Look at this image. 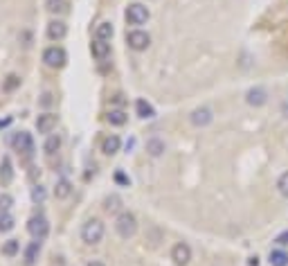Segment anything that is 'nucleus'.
I'll use <instances>...</instances> for the list:
<instances>
[{"label": "nucleus", "mask_w": 288, "mask_h": 266, "mask_svg": "<svg viewBox=\"0 0 288 266\" xmlns=\"http://www.w3.org/2000/svg\"><path fill=\"white\" fill-rule=\"evenodd\" d=\"M115 232H117L122 239H131L137 232V219L133 212H119L117 219H115Z\"/></svg>", "instance_id": "f257e3e1"}, {"label": "nucleus", "mask_w": 288, "mask_h": 266, "mask_svg": "<svg viewBox=\"0 0 288 266\" xmlns=\"http://www.w3.org/2000/svg\"><path fill=\"white\" fill-rule=\"evenodd\" d=\"M104 232H106V228H104V223L99 219H88L81 228V239L88 246H95V244H99L104 239Z\"/></svg>", "instance_id": "f03ea898"}, {"label": "nucleus", "mask_w": 288, "mask_h": 266, "mask_svg": "<svg viewBox=\"0 0 288 266\" xmlns=\"http://www.w3.org/2000/svg\"><path fill=\"white\" fill-rule=\"evenodd\" d=\"M124 16H126V23L128 25H144L149 20V9L142 2H131V5L126 7V11H124Z\"/></svg>", "instance_id": "7ed1b4c3"}, {"label": "nucleus", "mask_w": 288, "mask_h": 266, "mask_svg": "<svg viewBox=\"0 0 288 266\" xmlns=\"http://www.w3.org/2000/svg\"><path fill=\"white\" fill-rule=\"evenodd\" d=\"M126 43H128V48L135 50V52H144V50L151 45V36L142 30H133L126 34Z\"/></svg>", "instance_id": "20e7f679"}, {"label": "nucleus", "mask_w": 288, "mask_h": 266, "mask_svg": "<svg viewBox=\"0 0 288 266\" xmlns=\"http://www.w3.org/2000/svg\"><path fill=\"white\" fill-rule=\"evenodd\" d=\"M43 61L48 68H63L65 66V52L63 48H57V45H52V48H48L43 52Z\"/></svg>", "instance_id": "39448f33"}, {"label": "nucleus", "mask_w": 288, "mask_h": 266, "mask_svg": "<svg viewBox=\"0 0 288 266\" xmlns=\"http://www.w3.org/2000/svg\"><path fill=\"white\" fill-rule=\"evenodd\" d=\"M27 232H30L34 239H43V237H48V232H50V223H48V219L45 217H32L30 221H27Z\"/></svg>", "instance_id": "423d86ee"}, {"label": "nucleus", "mask_w": 288, "mask_h": 266, "mask_svg": "<svg viewBox=\"0 0 288 266\" xmlns=\"http://www.w3.org/2000/svg\"><path fill=\"white\" fill-rule=\"evenodd\" d=\"M268 90L264 88V86H252V88L245 93V102L250 104V106H254V109H259V106H264V104H268Z\"/></svg>", "instance_id": "0eeeda50"}, {"label": "nucleus", "mask_w": 288, "mask_h": 266, "mask_svg": "<svg viewBox=\"0 0 288 266\" xmlns=\"http://www.w3.org/2000/svg\"><path fill=\"white\" fill-rule=\"evenodd\" d=\"M212 120H214V111L207 109V106H200V109H194L189 115V122L194 124V127L203 129L207 127V124H212Z\"/></svg>", "instance_id": "6e6552de"}, {"label": "nucleus", "mask_w": 288, "mask_h": 266, "mask_svg": "<svg viewBox=\"0 0 288 266\" xmlns=\"http://www.w3.org/2000/svg\"><path fill=\"white\" fill-rule=\"evenodd\" d=\"M171 260H173V264H176V266H187V264H189V260H191L189 244L178 242L176 246L171 248Z\"/></svg>", "instance_id": "1a4fd4ad"}, {"label": "nucleus", "mask_w": 288, "mask_h": 266, "mask_svg": "<svg viewBox=\"0 0 288 266\" xmlns=\"http://www.w3.org/2000/svg\"><path fill=\"white\" fill-rule=\"evenodd\" d=\"M14 147L18 149V151H23L25 156H32V153H34V140H32L30 133L20 131L18 135L14 138Z\"/></svg>", "instance_id": "9d476101"}, {"label": "nucleus", "mask_w": 288, "mask_h": 266, "mask_svg": "<svg viewBox=\"0 0 288 266\" xmlns=\"http://www.w3.org/2000/svg\"><path fill=\"white\" fill-rule=\"evenodd\" d=\"M90 52H93V57H95L97 61H104L108 55H111V43H108V41L95 39L93 43H90Z\"/></svg>", "instance_id": "9b49d317"}, {"label": "nucleus", "mask_w": 288, "mask_h": 266, "mask_svg": "<svg viewBox=\"0 0 288 266\" xmlns=\"http://www.w3.org/2000/svg\"><path fill=\"white\" fill-rule=\"evenodd\" d=\"M119 147H122V140H119V135H106L102 142V151L106 153V156H115V153L119 151Z\"/></svg>", "instance_id": "f8f14e48"}, {"label": "nucleus", "mask_w": 288, "mask_h": 266, "mask_svg": "<svg viewBox=\"0 0 288 266\" xmlns=\"http://www.w3.org/2000/svg\"><path fill=\"white\" fill-rule=\"evenodd\" d=\"M165 151H167L165 140H160V138H149V140H147V153H149L151 158L165 156Z\"/></svg>", "instance_id": "ddd939ff"}, {"label": "nucleus", "mask_w": 288, "mask_h": 266, "mask_svg": "<svg viewBox=\"0 0 288 266\" xmlns=\"http://www.w3.org/2000/svg\"><path fill=\"white\" fill-rule=\"evenodd\" d=\"M54 127H57V115H52V113H43V115H39V120H36V129H39V133H50Z\"/></svg>", "instance_id": "4468645a"}, {"label": "nucleus", "mask_w": 288, "mask_h": 266, "mask_svg": "<svg viewBox=\"0 0 288 266\" xmlns=\"http://www.w3.org/2000/svg\"><path fill=\"white\" fill-rule=\"evenodd\" d=\"M65 34H68V27H65V23H61V20H52V23L48 25V36L52 41H61Z\"/></svg>", "instance_id": "2eb2a0df"}, {"label": "nucleus", "mask_w": 288, "mask_h": 266, "mask_svg": "<svg viewBox=\"0 0 288 266\" xmlns=\"http://www.w3.org/2000/svg\"><path fill=\"white\" fill-rule=\"evenodd\" d=\"M268 262H270V266H288V253L279 246L273 248L268 255Z\"/></svg>", "instance_id": "dca6fc26"}, {"label": "nucleus", "mask_w": 288, "mask_h": 266, "mask_svg": "<svg viewBox=\"0 0 288 266\" xmlns=\"http://www.w3.org/2000/svg\"><path fill=\"white\" fill-rule=\"evenodd\" d=\"M135 113H137V118H142V120H151L153 115H156V111H153V106L147 102V99H137Z\"/></svg>", "instance_id": "f3484780"}, {"label": "nucleus", "mask_w": 288, "mask_h": 266, "mask_svg": "<svg viewBox=\"0 0 288 266\" xmlns=\"http://www.w3.org/2000/svg\"><path fill=\"white\" fill-rule=\"evenodd\" d=\"M39 253H41V242H32L30 246L25 248V266H34V262L39 260Z\"/></svg>", "instance_id": "a211bd4d"}, {"label": "nucleus", "mask_w": 288, "mask_h": 266, "mask_svg": "<svg viewBox=\"0 0 288 266\" xmlns=\"http://www.w3.org/2000/svg\"><path fill=\"white\" fill-rule=\"evenodd\" d=\"M11 178H14V169H11V160L9 158H2V163H0V183L2 185H9Z\"/></svg>", "instance_id": "6ab92c4d"}, {"label": "nucleus", "mask_w": 288, "mask_h": 266, "mask_svg": "<svg viewBox=\"0 0 288 266\" xmlns=\"http://www.w3.org/2000/svg\"><path fill=\"white\" fill-rule=\"evenodd\" d=\"M106 120L113 124V127H124V124H126V120H128V115L124 113L122 109H113L111 113L106 115Z\"/></svg>", "instance_id": "aec40b11"}, {"label": "nucleus", "mask_w": 288, "mask_h": 266, "mask_svg": "<svg viewBox=\"0 0 288 266\" xmlns=\"http://www.w3.org/2000/svg\"><path fill=\"white\" fill-rule=\"evenodd\" d=\"M95 36H97L99 41H111L113 39V25L111 23H99L97 25V30H95Z\"/></svg>", "instance_id": "412c9836"}, {"label": "nucleus", "mask_w": 288, "mask_h": 266, "mask_svg": "<svg viewBox=\"0 0 288 266\" xmlns=\"http://www.w3.org/2000/svg\"><path fill=\"white\" fill-rule=\"evenodd\" d=\"M70 192H72V185H70L65 178L57 183V188H54V197H57V199H68Z\"/></svg>", "instance_id": "4be33fe9"}, {"label": "nucleus", "mask_w": 288, "mask_h": 266, "mask_svg": "<svg viewBox=\"0 0 288 266\" xmlns=\"http://www.w3.org/2000/svg\"><path fill=\"white\" fill-rule=\"evenodd\" d=\"M119 207H122V199H119V197H115V194H113V197L104 199V210H106L108 214H111V212H117Z\"/></svg>", "instance_id": "5701e85b"}, {"label": "nucleus", "mask_w": 288, "mask_h": 266, "mask_svg": "<svg viewBox=\"0 0 288 266\" xmlns=\"http://www.w3.org/2000/svg\"><path fill=\"white\" fill-rule=\"evenodd\" d=\"M59 147H61V138L59 135H50L48 140H45V153H50V156H52L54 151H59Z\"/></svg>", "instance_id": "b1692460"}, {"label": "nucleus", "mask_w": 288, "mask_h": 266, "mask_svg": "<svg viewBox=\"0 0 288 266\" xmlns=\"http://www.w3.org/2000/svg\"><path fill=\"white\" fill-rule=\"evenodd\" d=\"M277 192H279V197L288 199V172H284L282 176L277 178Z\"/></svg>", "instance_id": "393cba45"}, {"label": "nucleus", "mask_w": 288, "mask_h": 266, "mask_svg": "<svg viewBox=\"0 0 288 266\" xmlns=\"http://www.w3.org/2000/svg\"><path fill=\"white\" fill-rule=\"evenodd\" d=\"M18 248H20V244L16 242V239H9V242H5V244H2V255L14 257L16 253H18Z\"/></svg>", "instance_id": "a878e982"}, {"label": "nucleus", "mask_w": 288, "mask_h": 266, "mask_svg": "<svg viewBox=\"0 0 288 266\" xmlns=\"http://www.w3.org/2000/svg\"><path fill=\"white\" fill-rule=\"evenodd\" d=\"M20 86V77L18 74H9V77L5 79V86H2V88H5V93H11V90H16Z\"/></svg>", "instance_id": "bb28decb"}, {"label": "nucleus", "mask_w": 288, "mask_h": 266, "mask_svg": "<svg viewBox=\"0 0 288 266\" xmlns=\"http://www.w3.org/2000/svg\"><path fill=\"white\" fill-rule=\"evenodd\" d=\"M32 201H34V203H43L45 201V188H43V185H34V188H32Z\"/></svg>", "instance_id": "cd10ccee"}, {"label": "nucleus", "mask_w": 288, "mask_h": 266, "mask_svg": "<svg viewBox=\"0 0 288 266\" xmlns=\"http://www.w3.org/2000/svg\"><path fill=\"white\" fill-rule=\"evenodd\" d=\"M14 228V219L9 214H0V232H7Z\"/></svg>", "instance_id": "c85d7f7f"}, {"label": "nucleus", "mask_w": 288, "mask_h": 266, "mask_svg": "<svg viewBox=\"0 0 288 266\" xmlns=\"http://www.w3.org/2000/svg\"><path fill=\"white\" fill-rule=\"evenodd\" d=\"M11 197L9 194H0V214H7L9 212V207H11Z\"/></svg>", "instance_id": "c756f323"}, {"label": "nucleus", "mask_w": 288, "mask_h": 266, "mask_svg": "<svg viewBox=\"0 0 288 266\" xmlns=\"http://www.w3.org/2000/svg\"><path fill=\"white\" fill-rule=\"evenodd\" d=\"M275 244H277L279 248H286L288 246V230H282L277 237H275Z\"/></svg>", "instance_id": "7c9ffc66"}, {"label": "nucleus", "mask_w": 288, "mask_h": 266, "mask_svg": "<svg viewBox=\"0 0 288 266\" xmlns=\"http://www.w3.org/2000/svg\"><path fill=\"white\" fill-rule=\"evenodd\" d=\"M48 9L50 11H61L63 9V0H48Z\"/></svg>", "instance_id": "2f4dec72"}, {"label": "nucleus", "mask_w": 288, "mask_h": 266, "mask_svg": "<svg viewBox=\"0 0 288 266\" xmlns=\"http://www.w3.org/2000/svg\"><path fill=\"white\" fill-rule=\"evenodd\" d=\"M115 181H117V183H122V185H128V178L124 176L122 172H117V174H115Z\"/></svg>", "instance_id": "473e14b6"}, {"label": "nucleus", "mask_w": 288, "mask_h": 266, "mask_svg": "<svg viewBox=\"0 0 288 266\" xmlns=\"http://www.w3.org/2000/svg\"><path fill=\"white\" fill-rule=\"evenodd\" d=\"M113 104H117V106H122V104H124V95H115V97H113Z\"/></svg>", "instance_id": "72a5a7b5"}, {"label": "nucleus", "mask_w": 288, "mask_h": 266, "mask_svg": "<svg viewBox=\"0 0 288 266\" xmlns=\"http://www.w3.org/2000/svg\"><path fill=\"white\" fill-rule=\"evenodd\" d=\"M41 102H43L45 106H48V104H52V95H43V99H41Z\"/></svg>", "instance_id": "f704fd0d"}, {"label": "nucleus", "mask_w": 288, "mask_h": 266, "mask_svg": "<svg viewBox=\"0 0 288 266\" xmlns=\"http://www.w3.org/2000/svg\"><path fill=\"white\" fill-rule=\"evenodd\" d=\"M248 264H250V266H259V257H257V255H254V257H250V262H248Z\"/></svg>", "instance_id": "c9c22d12"}, {"label": "nucleus", "mask_w": 288, "mask_h": 266, "mask_svg": "<svg viewBox=\"0 0 288 266\" xmlns=\"http://www.w3.org/2000/svg\"><path fill=\"white\" fill-rule=\"evenodd\" d=\"M86 266H106V264H102V262H90V264H86Z\"/></svg>", "instance_id": "e433bc0d"}, {"label": "nucleus", "mask_w": 288, "mask_h": 266, "mask_svg": "<svg viewBox=\"0 0 288 266\" xmlns=\"http://www.w3.org/2000/svg\"><path fill=\"white\" fill-rule=\"evenodd\" d=\"M284 115L288 118V102H284Z\"/></svg>", "instance_id": "4c0bfd02"}]
</instances>
